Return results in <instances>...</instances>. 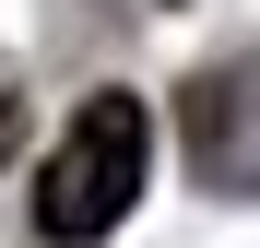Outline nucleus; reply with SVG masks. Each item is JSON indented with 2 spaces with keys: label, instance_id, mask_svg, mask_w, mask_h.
<instances>
[{
  "label": "nucleus",
  "instance_id": "obj_1",
  "mask_svg": "<svg viewBox=\"0 0 260 248\" xmlns=\"http://www.w3.org/2000/svg\"><path fill=\"white\" fill-rule=\"evenodd\" d=\"M142 165H154V118L142 95H83L59 154L36 165V236L48 248H95L130 225V201H142Z\"/></svg>",
  "mask_w": 260,
  "mask_h": 248
}]
</instances>
